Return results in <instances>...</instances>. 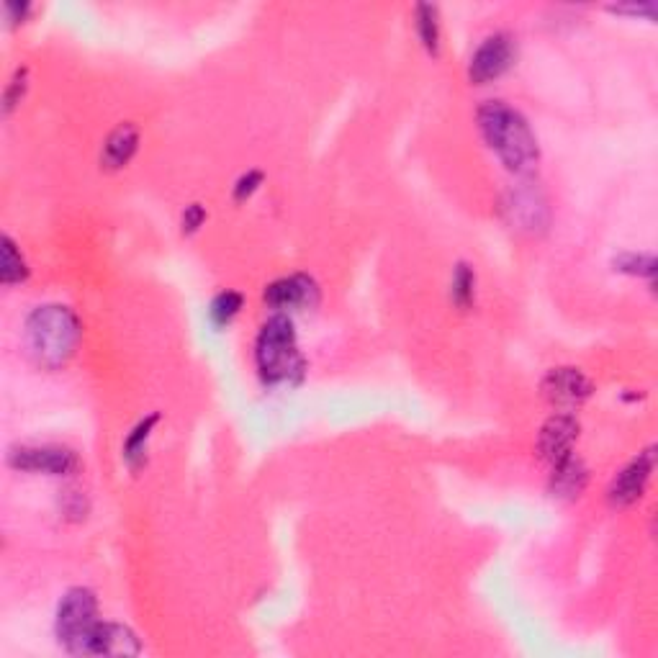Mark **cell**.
I'll list each match as a JSON object with an SVG mask.
<instances>
[{"mask_svg": "<svg viewBox=\"0 0 658 658\" xmlns=\"http://www.w3.org/2000/svg\"><path fill=\"white\" fill-rule=\"evenodd\" d=\"M101 625L96 592L88 587L67 589L54 617L57 643L72 656H96Z\"/></svg>", "mask_w": 658, "mask_h": 658, "instance_id": "277c9868", "label": "cell"}, {"mask_svg": "<svg viewBox=\"0 0 658 658\" xmlns=\"http://www.w3.org/2000/svg\"><path fill=\"white\" fill-rule=\"evenodd\" d=\"M612 265H615L617 273H628V276L651 278V281L656 276V258L646 255V252H623Z\"/></svg>", "mask_w": 658, "mask_h": 658, "instance_id": "d6986e66", "label": "cell"}, {"mask_svg": "<svg viewBox=\"0 0 658 658\" xmlns=\"http://www.w3.org/2000/svg\"><path fill=\"white\" fill-rule=\"evenodd\" d=\"M653 8H656V6H612L610 11H615V13H638V16H641V13H646V16L651 18Z\"/></svg>", "mask_w": 658, "mask_h": 658, "instance_id": "d4e9b609", "label": "cell"}, {"mask_svg": "<svg viewBox=\"0 0 658 658\" xmlns=\"http://www.w3.org/2000/svg\"><path fill=\"white\" fill-rule=\"evenodd\" d=\"M242 306H245V296L240 291H222V294H216L209 304V319L214 327H229L234 319L240 317Z\"/></svg>", "mask_w": 658, "mask_h": 658, "instance_id": "ac0fdd59", "label": "cell"}, {"mask_svg": "<svg viewBox=\"0 0 658 658\" xmlns=\"http://www.w3.org/2000/svg\"><path fill=\"white\" fill-rule=\"evenodd\" d=\"M579 419L571 412L553 414L543 427H540L538 437V453L543 461L551 466L566 461L569 455H574V445L579 440Z\"/></svg>", "mask_w": 658, "mask_h": 658, "instance_id": "30bf717a", "label": "cell"}, {"mask_svg": "<svg viewBox=\"0 0 658 658\" xmlns=\"http://www.w3.org/2000/svg\"><path fill=\"white\" fill-rule=\"evenodd\" d=\"M206 216H209V214H206L204 204L186 206V211H183V216H180V232L186 234V237L196 234L198 229L206 224Z\"/></svg>", "mask_w": 658, "mask_h": 658, "instance_id": "7402d4cb", "label": "cell"}, {"mask_svg": "<svg viewBox=\"0 0 658 658\" xmlns=\"http://www.w3.org/2000/svg\"><path fill=\"white\" fill-rule=\"evenodd\" d=\"M551 494L556 499H563V502H574L576 497H581V491L587 489L589 481V468L584 466L581 458L576 455H569L566 461L556 463L551 466Z\"/></svg>", "mask_w": 658, "mask_h": 658, "instance_id": "7c38bea8", "label": "cell"}, {"mask_svg": "<svg viewBox=\"0 0 658 658\" xmlns=\"http://www.w3.org/2000/svg\"><path fill=\"white\" fill-rule=\"evenodd\" d=\"M26 90H29V70H26V67H18V70L13 72V78L8 80L6 90H3V114L11 116L13 111L21 106V101L26 98Z\"/></svg>", "mask_w": 658, "mask_h": 658, "instance_id": "ffe728a7", "label": "cell"}, {"mask_svg": "<svg viewBox=\"0 0 658 658\" xmlns=\"http://www.w3.org/2000/svg\"><path fill=\"white\" fill-rule=\"evenodd\" d=\"M260 186H263V173H260V170H247V173H242L240 180L234 183V201L242 204V201H247Z\"/></svg>", "mask_w": 658, "mask_h": 658, "instance_id": "44dd1931", "label": "cell"}, {"mask_svg": "<svg viewBox=\"0 0 658 658\" xmlns=\"http://www.w3.org/2000/svg\"><path fill=\"white\" fill-rule=\"evenodd\" d=\"M62 512H65L70 520H83L88 515V499L80 494V491H65L62 494Z\"/></svg>", "mask_w": 658, "mask_h": 658, "instance_id": "603a6c76", "label": "cell"}, {"mask_svg": "<svg viewBox=\"0 0 658 658\" xmlns=\"http://www.w3.org/2000/svg\"><path fill=\"white\" fill-rule=\"evenodd\" d=\"M319 299H322L319 283L306 273L276 278L263 291L265 306H270L273 314H288V317L294 312H312L319 306Z\"/></svg>", "mask_w": 658, "mask_h": 658, "instance_id": "52a82bcc", "label": "cell"}, {"mask_svg": "<svg viewBox=\"0 0 658 658\" xmlns=\"http://www.w3.org/2000/svg\"><path fill=\"white\" fill-rule=\"evenodd\" d=\"M157 422H160V412H152L150 417L139 419L134 430L126 435L124 453L121 455H124V463L129 466V471H139V468L147 463V443H150L152 430L157 427Z\"/></svg>", "mask_w": 658, "mask_h": 658, "instance_id": "5bb4252c", "label": "cell"}, {"mask_svg": "<svg viewBox=\"0 0 658 658\" xmlns=\"http://www.w3.org/2000/svg\"><path fill=\"white\" fill-rule=\"evenodd\" d=\"M3 11H6L8 26H18V24H24L26 16L31 13V3H6Z\"/></svg>", "mask_w": 658, "mask_h": 658, "instance_id": "cb8c5ba5", "label": "cell"}, {"mask_svg": "<svg viewBox=\"0 0 658 658\" xmlns=\"http://www.w3.org/2000/svg\"><path fill=\"white\" fill-rule=\"evenodd\" d=\"M8 466L21 473L72 476L80 471V455L65 445H16L8 453Z\"/></svg>", "mask_w": 658, "mask_h": 658, "instance_id": "8992f818", "label": "cell"}, {"mask_svg": "<svg viewBox=\"0 0 658 658\" xmlns=\"http://www.w3.org/2000/svg\"><path fill=\"white\" fill-rule=\"evenodd\" d=\"M450 301L461 312H471L476 306V270L468 263L455 265L453 281H450Z\"/></svg>", "mask_w": 658, "mask_h": 658, "instance_id": "e0dca14e", "label": "cell"}, {"mask_svg": "<svg viewBox=\"0 0 658 658\" xmlns=\"http://www.w3.org/2000/svg\"><path fill=\"white\" fill-rule=\"evenodd\" d=\"M142 653L137 633L119 623H103L98 633L96 656H137Z\"/></svg>", "mask_w": 658, "mask_h": 658, "instance_id": "4fadbf2b", "label": "cell"}, {"mask_svg": "<svg viewBox=\"0 0 658 658\" xmlns=\"http://www.w3.org/2000/svg\"><path fill=\"white\" fill-rule=\"evenodd\" d=\"M476 126L486 147L515 175L535 173L540 162L538 137L525 116L504 101H486L476 111Z\"/></svg>", "mask_w": 658, "mask_h": 658, "instance_id": "6da1fadb", "label": "cell"}, {"mask_svg": "<svg viewBox=\"0 0 658 658\" xmlns=\"http://www.w3.org/2000/svg\"><path fill=\"white\" fill-rule=\"evenodd\" d=\"M255 365L265 386H296L306 373V360L296 340L294 319L273 314L255 337Z\"/></svg>", "mask_w": 658, "mask_h": 658, "instance_id": "3957f363", "label": "cell"}, {"mask_svg": "<svg viewBox=\"0 0 658 658\" xmlns=\"http://www.w3.org/2000/svg\"><path fill=\"white\" fill-rule=\"evenodd\" d=\"M0 245H3V250H0L3 252V258H0V283H3V286L24 283L26 278H29L31 270L24 258V252H21V247H18L8 234H3Z\"/></svg>", "mask_w": 658, "mask_h": 658, "instance_id": "2e32d148", "label": "cell"}, {"mask_svg": "<svg viewBox=\"0 0 658 658\" xmlns=\"http://www.w3.org/2000/svg\"><path fill=\"white\" fill-rule=\"evenodd\" d=\"M653 468H656V448L648 445L643 453L635 455L633 461L612 479L610 489H607V502H610V507H633V504L646 494L648 484H651Z\"/></svg>", "mask_w": 658, "mask_h": 658, "instance_id": "9c48e42d", "label": "cell"}, {"mask_svg": "<svg viewBox=\"0 0 658 658\" xmlns=\"http://www.w3.org/2000/svg\"><path fill=\"white\" fill-rule=\"evenodd\" d=\"M517 60V39L507 31H494L476 47L468 60V80L473 85H489L512 70Z\"/></svg>", "mask_w": 658, "mask_h": 658, "instance_id": "5b68a950", "label": "cell"}, {"mask_svg": "<svg viewBox=\"0 0 658 658\" xmlns=\"http://www.w3.org/2000/svg\"><path fill=\"white\" fill-rule=\"evenodd\" d=\"M414 26H417V36L427 54L437 57L440 54V39H443V29H440V8L432 3H419L414 8Z\"/></svg>", "mask_w": 658, "mask_h": 658, "instance_id": "9a60e30c", "label": "cell"}, {"mask_svg": "<svg viewBox=\"0 0 658 658\" xmlns=\"http://www.w3.org/2000/svg\"><path fill=\"white\" fill-rule=\"evenodd\" d=\"M540 391H543L545 401L553 404L556 409L574 412V409H579L581 404L594 394V386L581 368L561 365V368H551V371L545 373L543 383H540Z\"/></svg>", "mask_w": 658, "mask_h": 658, "instance_id": "ba28073f", "label": "cell"}, {"mask_svg": "<svg viewBox=\"0 0 658 658\" xmlns=\"http://www.w3.org/2000/svg\"><path fill=\"white\" fill-rule=\"evenodd\" d=\"M26 350L42 371H62L83 340L78 314L65 304H42L26 317Z\"/></svg>", "mask_w": 658, "mask_h": 658, "instance_id": "7a4b0ae2", "label": "cell"}, {"mask_svg": "<svg viewBox=\"0 0 658 658\" xmlns=\"http://www.w3.org/2000/svg\"><path fill=\"white\" fill-rule=\"evenodd\" d=\"M139 139H142L139 129L132 121H121L116 129H111L101 150V170L106 173L124 170L139 152Z\"/></svg>", "mask_w": 658, "mask_h": 658, "instance_id": "8fae6325", "label": "cell"}]
</instances>
